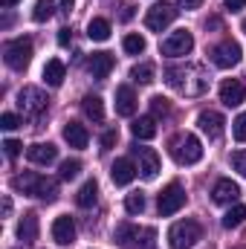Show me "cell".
<instances>
[{
    "instance_id": "6da1fadb",
    "label": "cell",
    "mask_w": 246,
    "mask_h": 249,
    "mask_svg": "<svg viewBox=\"0 0 246 249\" xmlns=\"http://www.w3.org/2000/svg\"><path fill=\"white\" fill-rule=\"evenodd\" d=\"M165 81L171 90L183 93V96H203L209 90V72L200 64H183V67H168L165 70Z\"/></svg>"
},
{
    "instance_id": "7a4b0ae2",
    "label": "cell",
    "mask_w": 246,
    "mask_h": 249,
    "mask_svg": "<svg viewBox=\"0 0 246 249\" xmlns=\"http://www.w3.org/2000/svg\"><path fill=\"white\" fill-rule=\"evenodd\" d=\"M168 151L180 165H194V162L203 160V145H200V139L194 133H177L168 142Z\"/></svg>"
},
{
    "instance_id": "3957f363",
    "label": "cell",
    "mask_w": 246,
    "mask_h": 249,
    "mask_svg": "<svg viewBox=\"0 0 246 249\" xmlns=\"http://www.w3.org/2000/svg\"><path fill=\"white\" fill-rule=\"evenodd\" d=\"M200 235H203V229L197 220H180L168 229V244H171V249H191L200 241Z\"/></svg>"
},
{
    "instance_id": "277c9868",
    "label": "cell",
    "mask_w": 246,
    "mask_h": 249,
    "mask_svg": "<svg viewBox=\"0 0 246 249\" xmlns=\"http://www.w3.org/2000/svg\"><path fill=\"white\" fill-rule=\"evenodd\" d=\"M3 61L12 70H26L32 61V41L29 38H15L3 44Z\"/></svg>"
},
{
    "instance_id": "5b68a950",
    "label": "cell",
    "mask_w": 246,
    "mask_h": 249,
    "mask_svg": "<svg viewBox=\"0 0 246 249\" xmlns=\"http://www.w3.org/2000/svg\"><path fill=\"white\" fill-rule=\"evenodd\" d=\"M47 105H50V99L44 96L41 87H23V90L18 93V107H20L23 116H29V119L44 116V113H47Z\"/></svg>"
},
{
    "instance_id": "8992f818",
    "label": "cell",
    "mask_w": 246,
    "mask_h": 249,
    "mask_svg": "<svg viewBox=\"0 0 246 249\" xmlns=\"http://www.w3.org/2000/svg\"><path fill=\"white\" fill-rule=\"evenodd\" d=\"M183 206H185V188L180 186V183L165 186V188H162V194L157 197V209H159V214H162V217L177 214Z\"/></svg>"
},
{
    "instance_id": "52a82bcc",
    "label": "cell",
    "mask_w": 246,
    "mask_h": 249,
    "mask_svg": "<svg viewBox=\"0 0 246 249\" xmlns=\"http://www.w3.org/2000/svg\"><path fill=\"white\" fill-rule=\"evenodd\" d=\"M191 50H194V35L188 29H177L162 41V55H168V58H183Z\"/></svg>"
},
{
    "instance_id": "ba28073f",
    "label": "cell",
    "mask_w": 246,
    "mask_h": 249,
    "mask_svg": "<svg viewBox=\"0 0 246 249\" xmlns=\"http://www.w3.org/2000/svg\"><path fill=\"white\" fill-rule=\"evenodd\" d=\"M174 18H177V9L171 3H154L148 9V15H145V26L151 32H162V29H168L174 23Z\"/></svg>"
},
{
    "instance_id": "9c48e42d",
    "label": "cell",
    "mask_w": 246,
    "mask_h": 249,
    "mask_svg": "<svg viewBox=\"0 0 246 249\" xmlns=\"http://www.w3.org/2000/svg\"><path fill=\"white\" fill-rule=\"evenodd\" d=\"M211 61L220 70H229V67H235V64L241 61V47L235 41H223V44H217L211 50Z\"/></svg>"
},
{
    "instance_id": "30bf717a",
    "label": "cell",
    "mask_w": 246,
    "mask_h": 249,
    "mask_svg": "<svg viewBox=\"0 0 246 249\" xmlns=\"http://www.w3.org/2000/svg\"><path fill=\"white\" fill-rule=\"evenodd\" d=\"M133 154H136V160H139V174L145 177V180H154L157 177V171H159V157H157V151L154 148H133Z\"/></svg>"
},
{
    "instance_id": "8fae6325",
    "label": "cell",
    "mask_w": 246,
    "mask_h": 249,
    "mask_svg": "<svg viewBox=\"0 0 246 249\" xmlns=\"http://www.w3.org/2000/svg\"><path fill=\"white\" fill-rule=\"evenodd\" d=\"M244 99H246L244 81H238V78H226V81L220 84V102H223L226 107H238Z\"/></svg>"
},
{
    "instance_id": "7c38bea8",
    "label": "cell",
    "mask_w": 246,
    "mask_h": 249,
    "mask_svg": "<svg viewBox=\"0 0 246 249\" xmlns=\"http://www.w3.org/2000/svg\"><path fill=\"white\" fill-rule=\"evenodd\" d=\"M53 241L58 247H70L75 241V223H72L70 214H61V217L53 220Z\"/></svg>"
},
{
    "instance_id": "4fadbf2b",
    "label": "cell",
    "mask_w": 246,
    "mask_h": 249,
    "mask_svg": "<svg viewBox=\"0 0 246 249\" xmlns=\"http://www.w3.org/2000/svg\"><path fill=\"white\" fill-rule=\"evenodd\" d=\"M197 124H200V130L209 136V139H220L223 136V116L217 113V110H203L200 116H197Z\"/></svg>"
},
{
    "instance_id": "5bb4252c",
    "label": "cell",
    "mask_w": 246,
    "mask_h": 249,
    "mask_svg": "<svg viewBox=\"0 0 246 249\" xmlns=\"http://www.w3.org/2000/svg\"><path fill=\"white\" fill-rule=\"evenodd\" d=\"M26 157H29V162H35V165H50V162H55L58 148H55L53 142H35V145L26 148Z\"/></svg>"
},
{
    "instance_id": "9a60e30c",
    "label": "cell",
    "mask_w": 246,
    "mask_h": 249,
    "mask_svg": "<svg viewBox=\"0 0 246 249\" xmlns=\"http://www.w3.org/2000/svg\"><path fill=\"white\" fill-rule=\"evenodd\" d=\"M113 55H110V53H93V55H90V58H87V70H90V75H93V78H99V81H102V78H107V75H110V70H113Z\"/></svg>"
},
{
    "instance_id": "2e32d148",
    "label": "cell",
    "mask_w": 246,
    "mask_h": 249,
    "mask_svg": "<svg viewBox=\"0 0 246 249\" xmlns=\"http://www.w3.org/2000/svg\"><path fill=\"white\" fill-rule=\"evenodd\" d=\"M136 171H139V168H136L130 160H124V157H122V160H116V162H113L110 177H113V183H116V186H127V183H133Z\"/></svg>"
},
{
    "instance_id": "e0dca14e",
    "label": "cell",
    "mask_w": 246,
    "mask_h": 249,
    "mask_svg": "<svg viewBox=\"0 0 246 249\" xmlns=\"http://www.w3.org/2000/svg\"><path fill=\"white\" fill-rule=\"evenodd\" d=\"M211 197H214V203H235L241 197V188L232 180H217L211 188Z\"/></svg>"
},
{
    "instance_id": "ac0fdd59",
    "label": "cell",
    "mask_w": 246,
    "mask_h": 249,
    "mask_svg": "<svg viewBox=\"0 0 246 249\" xmlns=\"http://www.w3.org/2000/svg\"><path fill=\"white\" fill-rule=\"evenodd\" d=\"M64 139L70 142V148H87L90 133H87V127H84V124L67 122V124H64Z\"/></svg>"
},
{
    "instance_id": "d6986e66",
    "label": "cell",
    "mask_w": 246,
    "mask_h": 249,
    "mask_svg": "<svg viewBox=\"0 0 246 249\" xmlns=\"http://www.w3.org/2000/svg\"><path fill=\"white\" fill-rule=\"evenodd\" d=\"M64 75H67V67H64L61 58H50L47 67H44V81L50 87H61L64 84Z\"/></svg>"
},
{
    "instance_id": "ffe728a7",
    "label": "cell",
    "mask_w": 246,
    "mask_h": 249,
    "mask_svg": "<svg viewBox=\"0 0 246 249\" xmlns=\"http://www.w3.org/2000/svg\"><path fill=\"white\" fill-rule=\"evenodd\" d=\"M116 113L119 116H133L136 113V96L130 87H119L116 90Z\"/></svg>"
},
{
    "instance_id": "44dd1931",
    "label": "cell",
    "mask_w": 246,
    "mask_h": 249,
    "mask_svg": "<svg viewBox=\"0 0 246 249\" xmlns=\"http://www.w3.org/2000/svg\"><path fill=\"white\" fill-rule=\"evenodd\" d=\"M18 238L23 241V244H32L35 238H38V214H23L20 217V223H18Z\"/></svg>"
},
{
    "instance_id": "7402d4cb",
    "label": "cell",
    "mask_w": 246,
    "mask_h": 249,
    "mask_svg": "<svg viewBox=\"0 0 246 249\" xmlns=\"http://www.w3.org/2000/svg\"><path fill=\"white\" fill-rule=\"evenodd\" d=\"M41 183V174H32V171H23V174H18L15 180H12V188L15 191H23V194H29V197H35V188Z\"/></svg>"
},
{
    "instance_id": "603a6c76",
    "label": "cell",
    "mask_w": 246,
    "mask_h": 249,
    "mask_svg": "<svg viewBox=\"0 0 246 249\" xmlns=\"http://www.w3.org/2000/svg\"><path fill=\"white\" fill-rule=\"evenodd\" d=\"M130 133H133L136 139H154V136H157V122H154V116H139L136 122L130 124Z\"/></svg>"
},
{
    "instance_id": "cb8c5ba5",
    "label": "cell",
    "mask_w": 246,
    "mask_h": 249,
    "mask_svg": "<svg viewBox=\"0 0 246 249\" xmlns=\"http://www.w3.org/2000/svg\"><path fill=\"white\" fill-rule=\"evenodd\" d=\"M96 200H99V186H96V180H87L84 186L78 188L75 203H78L81 209H90V206H96Z\"/></svg>"
},
{
    "instance_id": "d4e9b609",
    "label": "cell",
    "mask_w": 246,
    "mask_h": 249,
    "mask_svg": "<svg viewBox=\"0 0 246 249\" xmlns=\"http://www.w3.org/2000/svg\"><path fill=\"white\" fill-rule=\"evenodd\" d=\"M81 107H84V113H87V119H93V122H102L105 119V105H102V99L99 96H84L81 99Z\"/></svg>"
},
{
    "instance_id": "484cf974",
    "label": "cell",
    "mask_w": 246,
    "mask_h": 249,
    "mask_svg": "<svg viewBox=\"0 0 246 249\" xmlns=\"http://www.w3.org/2000/svg\"><path fill=\"white\" fill-rule=\"evenodd\" d=\"M35 197L44 200V203H55V200H58V183L50 180V177H41V183L35 188Z\"/></svg>"
},
{
    "instance_id": "4316f807",
    "label": "cell",
    "mask_w": 246,
    "mask_h": 249,
    "mask_svg": "<svg viewBox=\"0 0 246 249\" xmlns=\"http://www.w3.org/2000/svg\"><path fill=\"white\" fill-rule=\"evenodd\" d=\"M87 35H90V41H107L110 38V23L105 18H93L90 26H87Z\"/></svg>"
},
{
    "instance_id": "83f0119b",
    "label": "cell",
    "mask_w": 246,
    "mask_h": 249,
    "mask_svg": "<svg viewBox=\"0 0 246 249\" xmlns=\"http://www.w3.org/2000/svg\"><path fill=\"white\" fill-rule=\"evenodd\" d=\"M53 15H55V0H38L35 9H32V20H35V23H44V20H50Z\"/></svg>"
},
{
    "instance_id": "f1b7e54d",
    "label": "cell",
    "mask_w": 246,
    "mask_h": 249,
    "mask_svg": "<svg viewBox=\"0 0 246 249\" xmlns=\"http://www.w3.org/2000/svg\"><path fill=\"white\" fill-rule=\"evenodd\" d=\"M244 220H246V206H232L223 214V229H238Z\"/></svg>"
},
{
    "instance_id": "f546056e",
    "label": "cell",
    "mask_w": 246,
    "mask_h": 249,
    "mask_svg": "<svg viewBox=\"0 0 246 249\" xmlns=\"http://www.w3.org/2000/svg\"><path fill=\"white\" fill-rule=\"evenodd\" d=\"M154 64H136L133 70H130V78L136 81V84H151L154 81Z\"/></svg>"
},
{
    "instance_id": "4dcf8cb0",
    "label": "cell",
    "mask_w": 246,
    "mask_h": 249,
    "mask_svg": "<svg viewBox=\"0 0 246 249\" xmlns=\"http://www.w3.org/2000/svg\"><path fill=\"white\" fill-rule=\"evenodd\" d=\"M124 209H127V214H142V212H145V194H142V191L127 194V197H124Z\"/></svg>"
},
{
    "instance_id": "1f68e13d",
    "label": "cell",
    "mask_w": 246,
    "mask_h": 249,
    "mask_svg": "<svg viewBox=\"0 0 246 249\" xmlns=\"http://www.w3.org/2000/svg\"><path fill=\"white\" fill-rule=\"evenodd\" d=\"M122 47L127 55H139V53H145V38L142 35H124Z\"/></svg>"
},
{
    "instance_id": "d6a6232c",
    "label": "cell",
    "mask_w": 246,
    "mask_h": 249,
    "mask_svg": "<svg viewBox=\"0 0 246 249\" xmlns=\"http://www.w3.org/2000/svg\"><path fill=\"white\" fill-rule=\"evenodd\" d=\"M78 171H81V162H78V160H67V162H61V180H75Z\"/></svg>"
},
{
    "instance_id": "836d02e7",
    "label": "cell",
    "mask_w": 246,
    "mask_h": 249,
    "mask_svg": "<svg viewBox=\"0 0 246 249\" xmlns=\"http://www.w3.org/2000/svg\"><path fill=\"white\" fill-rule=\"evenodd\" d=\"M151 110H154V116H165V113L171 110V105H168V99L154 96V99H151Z\"/></svg>"
},
{
    "instance_id": "e575fe53",
    "label": "cell",
    "mask_w": 246,
    "mask_h": 249,
    "mask_svg": "<svg viewBox=\"0 0 246 249\" xmlns=\"http://www.w3.org/2000/svg\"><path fill=\"white\" fill-rule=\"evenodd\" d=\"M232 133H235V139H238V142H246V113H241V116L235 119Z\"/></svg>"
},
{
    "instance_id": "d590c367",
    "label": "cell",
    "mask_w": 246,
    "mask_h": 249,
    "mask_svg": "<svg viewBox=\"0 0 246 249\" xmlns=\"http://www.w3.org/2000/svg\"><path fill=\"white\" fill-rule=\"evenodd\" d=\"M232 168H235L241 177H246V151H235V154H232Z\"/></svg>"
},
{
    "instance_id": "8d00e7d4",
    "label": "cell",
    "mask_w": 246,
    "mask_h": 249,
    "mask_svg": "<svg viewBox=\"0 0 246 249\" xmlns=\"http://www.w3.org/2000/svg\"><path fill=\"white\" fill-rule=\"evenodd\" d=\"M0 127H3V130H15V127H20V116H15V113H3V116H0Z\"/></svg>"
},
{
    "instance_id": "74e56055",
    "label": "cell",
    "mask_w": 246,
    "mask_h": 249,
    "mask_svg": "<svg viewBox=\"0 0 246 249\" xmlns=\"http://www.w3.org/2000/svg\"><path fill=\"white\" fill-rule=\"evenodd\" d=\"M20 148H23V145H20L18 139H6V142H3V151H6V157H9V160H15V157L20 154Z\"/></svg>"
},
{
    "instance_id": "f35d334b",
    "label": "cell",
    "mask_w": 246,
    "mask_h": 249,
    "mask_svg": "<svg viewBox=\"0 0 246 249\" xmlns=\"http://www.w3.org/2000/svg\"><path fill=\"white\" fill-rule=\"evenodd\" d=\"M116 139H119V133H116V130H107V133L102 136V148H105V151H107V148H113V145H116Z\"/></svg>"
},
{
    "instance_id": "ab89813d",
    "label": "cell",
    "mask_w": 246,
    "mask_h": 249,
    "mask_svg": "<svg viewBox=\"0 0 246 249\" xmlns=\"http://www.w3.org/2000/svg\"><path fill=\"white\" fill-rule=\"evenodd\" d=\"M177 6L188 12V9H200V6H203V0H177Z\"/></svg>"
},
{
    "instance_id": "60d3db41",
    "label": "cell",
    "mask_w": 246,
    "mask_h": 249,
    "mask_svg": "<svg viewBox=\"0 0 246 249\" xmlns=\"http://www.w3.org/2000/svg\"><path fill=\"white\" fill-rule=\"evenodd\" d=\"M223 3H226L229 12H241V9L246 6V0H223Z\"/></svg>"
},
{
    "instance_id": "b9f144b4",
    "label": "cell",
    "mask_w": 246,
    "mask_h": 249,
    "mask_svg": "<svg viewBox=\"0 0 246 249\" xmlns=\"http://www.w3.org/2000/svg\"><path fill=\"white\" fill-rule=\"evenodd\" d=\"M119 18H122V20H130V18H133V6H130V3H122V12H119Z\"/></svg>"
},
{
    "instance_id": "7bdbcfd3",
    "label": "cell",
    "mask_w": 246,
    "mask_h": 249,
    "mask_svg": "<svg viewBox=\"0 0 246 249\" xmlns=\"http://www.w3.org/2000/svg\"><path fill=\"white\" fill-rule=\"evenodd\" d=\"M70 41H72V32H70V29H61V32H58V44H61V47H67Z\"/></svg>"
},
{
    "instance_id": "ee69618b",
    "label": "cell",
    "mask_w": 246,
    "mask_h": 249,
    "mask_svg": "<svg viewBox=\"0 0 246 249\" xmlns=\"http://www.w3.org/2000/svg\"><path fill=\"white\" fill-rule=\"evenodd\" d=\"M72 6H75V0H61V12H64V15H70V12H72Z\"/></svg>"
},
{
    "instance_id": "f6af8a7d",
    "label": "cell",
    "mask_w": 246,
    "mask_h": 249,
    "mask_svg": "<svg viewBox=\"0 0 246 249\" xmlns=\"http://www.w3.org/2000/svg\"><path fill=\"white\" fill-rule=\"evenodd\" d=\"M0 3H3V6L9 9V6H15V3H20V0H0Z\"/></svg>"
},
{
    "instance_id": "bcb514c9",
    "label": "cell",
    "mask_w": 246,
    "mask_h": 249,
    "mask_svg": "<svg viewBox=\"0 0 246 249\" xmlns=\"http://www.w3.org/2000/svg\"><path fill=\"white\" fill-rule=\"evenodd\" d=\"M244 32H246V18H244Z\"/></svg>"
},
{
    "instance_id": "7dc6e473",
    "label": "cell",
    "mask_w": 246,
    "mask_h": 249,
    "mask_svg": "<svg viewBox=\"0 0 246 249\" xmlns=\"http://www.w3.org/2000/svg\"><path fill=\"white\" fill-rule=\"evenodd\" d=\"M238 249H246V247H238Z\"/></svg>"
}]
</instances>
